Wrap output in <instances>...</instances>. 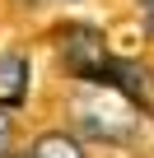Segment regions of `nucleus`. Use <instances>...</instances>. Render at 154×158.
<instances>
[{
	"instance_id": "obj_1",
	"label": "nucleus",
	"mask_w": 154,
	"mask_h": 158,
	"mask_svg": "<svg viewBox=\"0 0 154 158\" xmlns=\"http://www.w3.org/2000/svg\"><path fill=\"white\" fill-rule=\"evenodd\" d=\"M70 116H75V126H80L89 139H108V144H117V139H131L140 112H135L117 89H108V84H89L80 98L70 102Z\"/></svg>"
},
{
	"instance_id": "obj_2",
	"label": "nucleus",
	"mask_w": 154,
	"mask_h": 158,
	"mask_svg": "<svg viewBox=\"0 0 154 158\" xmlns=\"http://www.w3.org/2000/svg\"><path fill=\"white\" fill-rule=\"evenodd\" d=\"M61 56H65V70L75 74V79H84V84H98L103 79V70H108V51H103V37L94 33V28H70L65 37H61Z\"/></svg>"
},
{
	"instance_id": "obj_3",
	"label": "nucleus",
	"mask_w": 154,
	"mask_h": 158,
	"mask_svg": "<svg viewBox=\"0 0 154 158\" xmlns=\"http://www.w3.org/2000/svg\"><path fill=\"white\" fill-rule=\"evenodd\" d=\"M24 89H28V60L19 51H5L0 56V107H19L24 102Z\"/></svg>"
},
{
	"instance_id": "obj_4",
	"label": "nucleus",
	"mask_w": 154,
	"mask_h": 158,
	"mask_svg": "<svg viewBox=\"0 0 154 158\" xmlns=\"http://www.w3.org/2000/svg\"><path fill=\"white\" fill-rule=\"evenodd\" d=\"M33 158H84V149L75 144L70 135H42L33 144Z\"/></svg>"
},
{
	"instance_id": "obj_5",
	"label": "nucleus",
	"mask_w": 154,
	"mask_h": 158,
	"mask_svg": "<svg viewBox=\"0 0 154 158\" xmlns=\"http://www.w3.org/2000/svg\"><path fill=\"white\" fill-rule=\"evenodd\" d=\"M10 135H14V116L0 107V158H10Z\"/></svg>"
},
{
	"instance_id": "obj_6",
	"label": "nucleus",
	"mask_w": 154,
	"mask_h": 158,
	"mask_svg": "<svg viewBox=\"0 0 154 158\" xmlns=\"http://www.w3.org/2000/svg\"><path fill=\"white\" fill-rule=\"evenodd\" d=\"M140 14H145V28H149V37H154V0H140Z\"/></svg>"
}]
</instances>
